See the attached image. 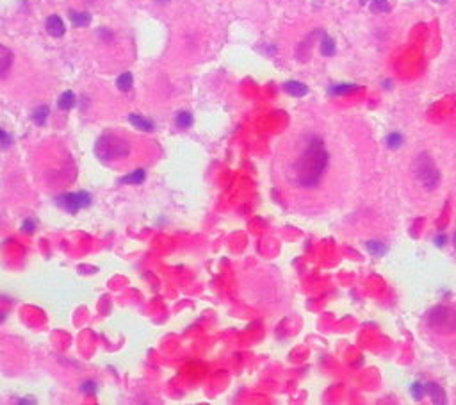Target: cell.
<instances>
[{
	"label": "cell",
	"mask_w": 456,
	"mask_h": 405,
	"mask_svg": "<svg viewBox=\"0 0 456 405\" xmlns=\"http://www.w3.org/2000/svg\"><path fill=\"white\" fill-rule=\"evenodd\" d=\"M284 89L289 95H292V97H305V95L309 93V88H307L303 82H298V80H289V82H285Z\"/></svg>",
	"instance_id": "cell-10"
},
{
	"label": "cell",
	"mask_w": 456,
	"mask_h": 405,
	"mask_svg": "<svg viewBox=\"0 0 456 405\" xmlns=\"http://www.w3.org/2000/svg\"><path fill=\"white\" fill-rule=\"evenodd\" d=\"M64 22L57 15H52L47 18V32L54 38H61L64 34Z\"/></svg>",
	"instance_id": "cell-6"
},
{
	"label": "cell",
	"mask_w": 456,
	"mask_h": 405,
	"mask_svg": "<svg viewBox=\"0 0 456 405\" xmlns=\"http://www.w3.org/2000/svg\"><path fill=\"white\" fill-rule=\"evenodd\" d=\"M413 170H415L419 182L426 189H435L440 182V172H438V168L435 166V161L428 152L419 153V157L413 163Z\"/></svg>",
	"instance_id": "cell-4"
},
{
	"label": "cell",
	"mask_w": 456,
	"mask_h": 405,
	"mask_svg": "<svg viewBox=\"0 0 456 405\" xmlns=\"http://www.w3.org/2000/svg\"><path fill=\"white\" fill-rule=\"evenodd\" d=\"M328 168V150L324 149L323 139L310 138L303 152L292 164V178L299 188H315L324 172Z\"/></svg>",
	"instance_id": "cell-1"
},
{
	"label": "cell",
	"mask_w": 456,
	"mask_h": 405,
	"mask_svg": "<svg viewBox=\"0 0 456 405\" xmlns=\"http://www.w3.org/2000/svg\"><path fill=\"white\" fill-rule=\"evenodd\" d=\"M132 82H134V77H132V74H128V72L121 74L118 79H116V86H118L120 91H128V89L132 88Z\"/></svg>",
	"instance_id": "cell-17"
},
{
	"label": "cell",
	"mask_w": 456,
	"mask_h": 405,
	"mask_svg": "<svg viewBox=\"0 0 456 405\" xmlns=\"http://www.w3.org/2000/svg\"><path fill=\"white\" fill-rule=\"evenodd\" d=\"M95 155L102 161V163H113L125 159L130 153V145L125 138L116 136L113 132L102 134L96 141H95Z\"/></svg>",
	"instance_id": "cell-2"
},
{
	"label": "cell",
	"mask_w": 456,
	"mask_h": 405,
	"mask_svg": "<svg viewBox=\"0 0 456 405\" xmlns=\"http://www.w3.org/2000/svg\"><path fill=\"white\" fill-rule=\"evenodd\" d=\"M424 389L428 391V395H430V398H432L433 404L440 405V404H446V391L442 389V385L435 384V382H428L426 385H424Z\"/></svg>",
	"instance_id": "cell-7"
},
{
	"label": "cell",
	"mask_w": 456,
	"mask_h": 405,
	"mask_svg": "<svg viewBox=\"0 0 456 405\" xmlns=\"http://www.w3.org/2000/svg\"><path fill=\"white\" fill-rule=\"evenodd\" d=\"M70 20L75 27H88L91 24V15L84 13V11H72L70 13Z\"/></svg>",
	"instance_id": "cell-11"
},
{
	"label": "cell",
	"mask_w": 456,
	"mask_h": 405,
	"mask_svg": "<svg viewBox=\"0 0 456 405\" xmlns=\"http://www.w3.org/2000/svg\"><path fill=\"white\" fill-rule=\"evenodd\" d=\"M4 320H5V312L0 311V323H4Z\"/></svg>",
	"instance_id": "cell-27"
},
{
	"label": "cell",
	"mask_w": 456,
	"mask_h": 405,
	"mask_svg": "<svg viewBox=\"0 0 456 405\" xmlns=\"http://www.w3.org/2000/svg\"><path fill=\"white\" fill-rule=\"evenodd\" d=\"M57 105H59L63 111H70V109L75 105V95L72 93V91H64L59 97V100H57Z\"/></svg>",
	"instance_id": "cell-14"
},
{
	"label": "cell",
	"mask_w": 456,
	"mask_h": 405,
	"mask_svg": "<svg viewBox=\"0 0 456 405\" xmlns=\"http://www.w3.org/2000/svg\"><path fill=\"white\" fill-rule=\"evenodd\" d=\"M11 143V136L0 128V147H7Z\"/></svg>",
	"instance_id": "cell-25"
},
{
	"label": "cell",
	"mask_w": 456,
	"mask_h": 405,
	"mask_svg": "<svg viewBox=\"0 0 456 405\" xmlns=\"http://www.w3.org/2000/svg\"><path fill=\"white\" fill-rule=\"evenodd\" d=\"M369 7H371L373 13H388L390 11V4L387 0H371Z\"/></svg>",
	"instance_id": "cell-19"
},
{
	"label": "cell",
	"mask_w": 456,
	"mask_h": 405,
	"mask_svg": "<svg viewBox=\"0 0 456 405\" xmlns=\"http://www.w3.org/2000/svg\"><path fill=\"white\" fill-rule=\"evenodd\" d=\"M22 230L27 234H32L36 230V222L34 220H25V222L22 223Z\"/></svg>",
	"instance_id": "cell-24"
},
{
	"label": "cell",
	"mask_w": 456,
	"mask_h": 405,
	"mask_svg": "<svg viewBox=\"0 0 456 405\" xmlns=\"http://www.w3.org/2000/svg\"><path fill=\"white\" fill-rule=\"evenodd\" d=\"M321 54L323 55H334L335 54V41L334 38H330V36L323 34V38H321Z\"/></svg>",
	"instance_id": "cell-15"
},
{
	"label": "cell",
	"mask_w": 456,
	"mask_h": 405,
	"mask_svg": "<svg viewBox=\"0 0 456 405\" xmlns=\"http://www.w3.org/2000/svg\"><path fill=\"white\" fill-rule=\"evenodd\" d=\"M79 391L84 393V395H95V393H96V384H95L93 380H86L79 387Z\"/></svg>",
	"instance_id": "cell-22"
},
{
	"label": "cell",
	"mask_w": 456,
	"mask_h": 405,
	"mask_svg": "<svg viewBox=\"0 0 456 405\" xmlns=\"http://www.w3.org/2000/svg\"><path fill=\"white\" fill-rule=\"evenodd\" d=\"M360 2H362V4H367V2H369V0H360Z\"/></svg>",
	"instance_id": "cell-30"
},
{
	"label": "cell",
	"mask_w": 456,
	"mask_h": 405,
	"mask_svg": "<svg viewBox=\"0 0 456 405\" xmlns=\"http://www.w3.org/2000/svg\"><path fill=\"white\" fill-rule=\"evenodd\" d=\"M128 122L134 125L136 128H139V130H143V132H150V130H153V122L150 118H144V116H141V114H128Z\"/></svg>",
	"instance_id": "cell-9"
},
{
	"label": "cell",
	"mask_w": 456,
	"mask_h": 405,
	"mask_svg": "<svg viewBox=\"0 0 456 405\" xmlns=\"http://www.w3.org/2000/svg\"><path fill=\"white\" fill-rule=\"evenodd\" d=\"M175 124H177V127L180 128H187L192 125V114L189 113V111H180V113H177V116H175Z\"/></svg>",
	"instance_id": "cell-16"
},
{
	"label": "cell",
	"mask_w": 456,
	"mask_h": 405,
	"mask_svg": "<svg viewBox=\"0 0 456 405\" xmlns=\"http://www.w3.org/2000/svg\"><path fill=\"white\" fill-rule=\"evenodd\" d=\"M424 385L421 384V382H413V385H412V395L415 396L417 400H421L422 398V393H424Z\"/></svg>",
	"instance_id": "cell-23"
},
{
	"label": "cell",
	"mask_w": 456,
	"mask_h": 405,
	"mask_svg": "<svg viewBox=\"0 0 456 405\" xmlns=\"http://www.w3.org/2000/svg\"><path fill=\"white\" fill-rule=\"evenodd\" d=\"M436 245H438V247H444V245H446V236H444V234H442V236H436Z\"/></svg>",
	"instance_id": "cell-26"
},
{
	"label": "cell",
	"mask_w": 456,
	"mask_h": 405,
	"mask_svg": "<svg viewBox=\"0 0 456 405\" xmlns=\"http://www.w3.org/2000/svg\"><path fill=\"white\" fill-rule=\"evenodd\" d=\"M11 64H13V52L7 47L0 45V79L7 75Z\"/></svg>",
	"instance_id": "cell-8"
},
{
	"label": "cell",
	"mask_w": 456,
	"mask_h": 405,
	"mask_svg": "<svg viewBox=\"0 0 456 405\" xmlns=\"http://www.w3.org/2000/svg\"><path fill=\"white\" fill-rule=\"evenodd\" d=\"M433 2H438V4H440V2H446V0H433Z\"/></svg>",
	"instance_id": "cell-29"
},
{
	"label": "cell",
	"mask_w": 456,
	"mask_h": 405,
	"mask_svg": "<svg viewBox=\"0 0 456 405\" xmlns=\"http://www.w3.org/2000/svg\"><path fill=\"white\" fill-rule=\"evenodd\" d=\"M48 114H50V107H48V105H40V107L34 109V113H32V120H34L38 125H45V124H47Z\"/></svg>",
	"instance_id": "cell-13"
},
{
	"label": "cell",
	"mask_w": 456,
	"mask_h": 405,
	"mask_svg": "<svg viewBox=\"0 0 456 405\" xmlns=\"http://www.w3.org/2000/svg\"><path fill=\"white\" fill-rule=\"evenodd\" d=\"M159 4H164V2H168V0H157Z\"/></svg>",
	"instance_id": "cell-28"
},
{
	"label": "cell",
	"mask_w": 456,
	"mask_h": 405,
	"mask_svg": "<svg viewBox=\"0 0 456 405\" xmlns=\"http://www.w3.org/2000/svg\"><path fill=\"white\" fill-rule=\"evenodd\" d=\"M385 143H387L388 149H399L403 143V136L399 132H392L388 134L387 138H385Z\"/></svg>",
	"instance_id": "cell-21"
},
{
	"label": "cell",
	"mask_w": 456,
	"mask_h": 405,
	"mask_svg": "<svg viewBox=\"0 0 456 405\" xmlns=\"http://www.w3.org/2000/svg\"><path fill=\"white\" fill-rule=\"evenodd\" d=\"M455 247H456V234H455Z\"/></svg>",
	"instance_id": "cell-31"
},
{
	"label": "cell",
	"mask_w": 456,
	"mask_h": 405,
	"mask_svg": "<svg viewBox=\"0 0 456 405\" xmlns=\"http://www.w3.org/2000/svg\"><path fill=\"white\" fill-rule=\"evenodd\" d=\"M365 248H367L371 253H374V255H383V253L387 252V247L380 241H367L365 243Z\"/></svg>",
	"instance_id": "cell-20"
},
{
	"label": "cell",
	"mask_w": 456,
	"mask_h": 405,
	"mask_svg": "<svg viewBox=\"0 0 456 405\" xmlns=\"http://www.w3.org/2000/svg\"><path fill=\"white\" fill-rule=\"evenodd\" d=\"M357 89H360L357 84H337V86H332V88H330V93L332 95H348V93H351V91H357Z\"/></svg>",
	"instance_id": "cell-18"
},
{
	"label": "cell",
	"mask_w": 456,
	"mask_h": 405,
	"mask_svg": "<svg viewBox=\"0 0 456 405\" xmlns=\"http://www.w3.org/2000/svg\"><path fill=\"white\" fill-rule=\"evenodd\" d=\"M57 205L63 207L68 213H79L80 209H86L91 205V195L88 191H77V193H66L57 197Z\"/></svg>",
	"instance_id": "cell-5"
},
{
	"label": "cell",
	"mask_w": 456,
	"mask_h": 405,
	"mask_svg": "<svg viewBox=\"0 0 456 405\" xmlns=\"http://www.w3.org/2000/svg\"><path fill=\"white\" fill-rule=\"evenodd\" d=\"M428 327L436 334H456V309L436 305L428 312Z\"/></svg>",
	"instance_id": "cell-3"
},
{
	"label": "cell",
	"mask_w": 456,
	"mask_h": 405,
	"mask_svg": "<svg viewBox=\"0 0 456 405\" xmlns=\"http://www.w3.org/2000/svg\"><path fill=\"white\" fill-rule=\"evenodd\" d=\"M144 178H146V172L143 168H138L136 172L125 175V177L121 178V182L123 184H143L144 182Z\"/></svg>",
	"instance_id": "cell-12"
}]
</instances>
